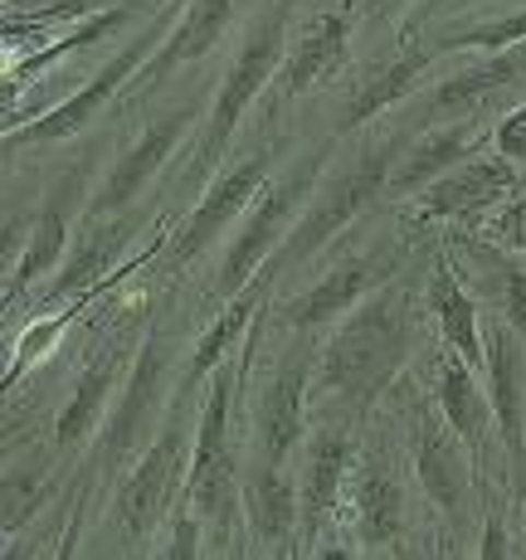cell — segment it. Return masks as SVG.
<instances>
[{
	"label": "cell",
	"instance_id": "obj_1",
	"mask_svg": "<svg viewBox=\"0 0 526 560\" xmlns=\"http://www.w3.org/2000/svg\"><path fill=\"white\" fill-rule=\"evenodd\" d=\"M424 317V293H414L410 283L390 278L385 288H375L366 303H356L341 322H331L327 341L317 347V371L313 390L327 415H371L381 405V395L395 390L410 347L420 337Z\"/></svg>",
	"mask_w": 526,
	"mask_h": 560
},
{
	"label": "cell",
	"instance_id": "obj_2",
	"mask_svg": "<svg viewBox=\"0 0 526 560\" xmlns=\"http://www.w3.org/2000/svg\"><path fill=\"white\" fill-rule=\"evenodd\" d=\"M293 15H297V0H268L259 15L249 20V30H244L239 49H234L230 69H224V79H220V89H214V103L206 107L196 147L186 152L180 176L171 180L180 196H200V190L210 186V171H220V161L234 147V137H239L249 107L264 98V89H273L278 69H283V54H288Z\"/></svg>",
	"mask_w": 526,
	"mask_h": 560
},
{
	"label": "cell",
	"instance_id": "obj_3",
	"mask_svg": "<svg viewBox=\"0 0 526 560\" xmlns=\"http://www.w3.org/2000/svg\"><path fill=\"white\" fill-rule=\"evenodd\" d=\"M171 381H180L176 375V347H171L166 312H152L147 327H142V347H137L132 365H127L122 390H117L103 429L89 444V458H83L79 478H73V492H69L73 516H83V502H89V492L98 488V482H107L117 468H127V463L147 448V439L156 434L161 409H166Z\"/></svg>",
	"mask_w": 526,
	"mask_h": 560
},
{
	"label": "cell",
	"instance_id": "obj_4",
	"mask_svg": "<svg viewBox=\"0 0 526 560\" xmlns=\"http://www.w3.org/2000/svg\"><path fill=\"white\" fill-rule=\"evenodd\" d=\"M395 156H400V132H385V137L361 142L341 166L322 171L313 200L303 205V214H297V224L288 230V240L278 244L273 258H268L278 283H283V278H297L322 249H331L347 230H356L361 214H366L371 205H381L390 196Z\"/></svg>",
	"mask_w": 526,
	"mask_h": 560
},
{
	"label": "cell",
	"instance_id": "obj_5",
	"mask_svg": "<svg viewBox=\"0 0 526 560\" xmlns=\"http://www.w3.org/2000/svg\"><path fill=\"white\" fill-rule=\"evenodd\" d=\"M337 137H327V147H317V152L297 156L293 166L283 171L278 180H268L259 190V200L244 210V220L234 224L230 244H224L220 264H214V283H210V303H230L239 288H249L254 278H259V268L268 258L278 254V244L288 240V230L297 224V214H303V205L313 200L322 171H327V152Z\"/></svg>",
	"mask_w": 526,
	"mask_h": 560
},
{
	"label": "cell",
	"instance_id": "obj_6",
	"mask_svg": "<svg viewBox=\"0 0 526 560\" xmlns=\"http://www.w3.org/2000/svg\"><path fill=\"white\" fill-rule=\"evenodd\" d=\"M190 400L196 395H180L171 415L156 424V434L147 439V448L132 458V472L122 478L113 498V522L122 546H142L171 516L176 498L186 492V468H190V444H196V424H190Z\"/></svg>",
	"mask_w": 526,
	"mask_h": 560
},
{
	"label": "cell",
	"instance_id": "obj_7",
	"mask_svg": "<svg viewBox=\"0 0 526 560\" xmlns=\"http://www.w3.org/2000/svg\"><path fill=\"white\" fill-rule=\"evenodd\" d=\"M176 20H180V0H166V5L152 15V25H147L142 35H132V45L117 49L79 93H69V98H63L59 107H49V113L25 117L20 127H10V132H5V152L15 156V152H25V147H54V142H69V137L89 132L93 117H98L113 98H122V93H127L132 73L161 49V39L171 35V25H176Z\"/></svg>",
	"mask_w": 526,
	"mask_h": 560
},
{
	"label": "cell",
	"instance_id": "obj_8",
	"mask_svg": "<svg viewBox=\"0 0 526 560\" xmlns=\"http://www.w3.org/2000/svg\"><path fill=\"white\" fill-rule=\"evenodd\" d=\"M410 468L429 508L448 522V541L468 536V522H474L482 502L478 463L464 439L454 434V424L444 419V409L420 400V395L410 400Z\"/></svg>",
	"mask_w": 526,
	"mask_h": 560
},
{
	"label": "cell",
	"instance_id": "obj_9",
	"mask_svg": "<svg viewBox=\"0 0 526 560\" xmlns=\"http://www.w3.org/2000/svg\"><path fill=\"white\" fill-rule=\"evenodd\" d=\"M405 254H410V240L405 234H385L375 244H361V249L337 254V264L322 278L303 288V293L283 298V303H268V312L278 317L283 331H317L341 322L356 303H366L375 288H385L390 278L405 273Z\"/></svg>",
	"mask_w": 526,
	"mask_h": 560
},
{
	"label": "cell",
	"instance_id": "obj_10",
	"mask_svg": "<svg viewBox=\"0 0 526 560\" xmlns=\"http://www.w3.org/2000/svg\"><path fill=\"white\" fill-rule=\"evenodd\" d=\"M200 122H206V93H196V98H186V103L166 107V113L147 117L142 132H137L122 152L107 161V171L98 176V186H93L89 210L83 214H89V220L132 214V205L147 196V186H152L171 161L186 156V142H190V132H196Z\"/></svg>",
	"mask_w": 526,
	"mask_h": 560
},
{
	"label": "cell",
	"instance_id": "obj_11",
	"mask_svg": "<svg viewBox=\"0 0 526 560\" xmlns=\"http://www.w3.org/2000/svg\"><path fill=\"white\" fill-rule=\"evenodd\" d=\"M283 147L288 142L254 147V152H244L234 166H224L220 176H214L210 186L200 190V200L190 205V214L176 224V230H171L166 258H161V273L180 278L200 254L210 249V244L224 240V230H234V224L244 220V210L259 200V190L268 186V176H273L278 152H283Z\"/></svg>",
	"mask_w": 526,
	"mask_h": 560
},
{
	"label": "cell",
	"instance_id": "obj_12",
	"mask_svg": "<svg viewBox=\"0 0 526 560\" xmlns=\"http://www.w3.org/2000/svg\"><path fill=\"white\" fill-rule=\"evenodd\" d=\"M89 196H93V156H79L59 180H54L49 200L39 205L35 214V230H30L25 249L20 258L5 268V307L15 312V303H25L35 293L39 278L54 273V264L69 258V244H73V224H83V210H89Z\"/></svg>",
	"mask_w": 526,
	"mask_h": 560
},
{
	"label": "cell",
	"instance_id": "obj_13",
	"mask_svg": "<svg viewBox=\"0 0 526 560\" xmlns=\"http://www.w3.org/2000/svg\"><path fill=\"white\" fill-rule=\"evenodd\" d=\"M512 83H526V45L502 49V54H478V59L458 63L454 73H444L439 83L420 89L410 103L400 107V137H414L424 127L458 122V117H478L482 103H492L498 93H507Z\"/></svg>",
	"mask_w": 526,
	"mask_h": 560
},
{
	"label": "cell",
	"instance_id": "obj_14",
	"mask_svg": "<svg viewBox=\"0 0 526 560\" xmlns=\"http://www.w3.org/2000/svg\"><path fill=\"white\" fill-rule=\"evenodd\" d=\"M317 347L313 331H293V347L268 371L259 405H254V454L268 463H288L307 439V390H313Z\"/></svg>",
	"mask_w": 526,
	"mask_h": 560
},
{
	"label": "cell",
	"instance_id": "obj_15",
	"mask_svg": "<svg viewBox=\"0 0 526 560\" xmlns=\"http://www.w3.org/2000/svg\"><path fill=\"white\" fill-rule=\"evenodd\" d=\"M351 522L361 551H405L410 546V492L400 454L390 444H361L351 478Z\"/></svg>",
	"mask_w": 526,
	"mask_h": 560
},
{
	"label": "cell",
	"instance_id": "obj_16",
	"mask_svg": "<svg viewBox=\"0 0 526 560\" xmlns=\"http://www.w3.org/2000/svg\"><path fill=\"white\" fill-rule=\"evenodd\" d=\"M517 190V166L507 156H482V147L474 156H464L458 166H448L439 180H429L420 196H410V230L424 224H468L478 214L498 210L502 200Z\"/></svg>",
	"mask_w": 526,
	"mask_h": 560
},
{
	"label": "cell",
	"instance_id": "obj_17",
	"mask_svg": "<svg viewBox=\"0 0 526 560\" xmlns=\"http://www.w3.org/2000/svg\"><path fill=\"white\" fill-rule=\"evenodd\" d=\"M482 381H488L492 415H498L502 458H507V472H512V498L522 508L526 502V337L498 312H492V327H488V371H482Z\"/></svg>",
	"mask_w": 526,
	"mask_h": 560
},
{
	"label": "cell",
	"instance_id": "obj_18",
	"mask_svg": "<svg viewBox=\"0 0 526 560\" xmlns=\"http://www.w3.org/2000/svg\"><path fill=\"white\" fill-rule=\"evenodd\" d=\"M356 439L341 419H322V429H307L297 448V512H303V551L322 546V526L331 522L347 488V472L356 468Z\"/></svg>",
	"mask_w": 526,
	"mask_h": 560
},
{
	"label": "cell",
	"instance_id": "obj_19",
	"mask_svg": "<svg viewBox=\"0 0 526 560\" xmlns=\"http://www.w3.org/2000/svg\"><path fill=\"white\" fill-rule=\"evenodd\" d=\"M444 59V54L434 49V39H400L385 59H375L361 69V79L351 83V98L341 107V122H337V142L351 132H361V127H371L381 113H400L405 103L420 93L424 73L434 69V63Z\"/></svg>",
	"mask_w": 526,
	"mask_h": 560
},
{
	"label": "cell",
	"instance_id": "obj_20",
	"mask_svg": "<svg viewBox=\"0 0 526 560\" xmlns=\"http://www.w3.org/2000/svg\"><path fill=\"white\" fill-rule=\"evenodd\" d=\"M137 347H142V337H113L98 357L73 375L69 400H63L59 419H54V458H69V454H79L83 444H93V434L103 429L117 390H122L127 365H132L127 357H132Z\"/></svg>",
	"mask_w": 526,
	"mask_h": 560
},
{
	"label": "cell",
	"instance_id": "obj_21",
	"mask_svg": "<svg viewBox=\"0 0 526 560\" xmlns=\"http://www.w3.org/2000/svg\"><path fill=\"white\" fill-rule=\"evenodd\" d=\"M429 381H434V390H429L434 405L444 409V419L454 424V434L464 439L468 454H474L478 478L492 482V448H498L502 439H498V415H492V395L482 390L478 371L458 357L454 347H439Z\"/></svg>",
	"mask_w": 526,
	"mask_h": 560
},
{
	"label": "cell",
	"instance_id": "obj_22",
	"mask_svg": "<svg viewBox=\"0 0 526 560\" xmlns=\"http://www.w3.org/2000/svg\"><path fill=\"white\" fill-rule=\"evenodd\" d=\"M234 5H239V0H186L180 20L171 25V35L161 39V49L142 63V69L132 73V83H127L122 98H127V103L152 98V93H156L176 69H186V63L206 59V54L220 45L224 35H230V25H234Z\"/></svg>",
	"mask_w": 526,
	"mask_h": 560
},
{
	"label": "cell",
	"instance_id": "obj_23",
	"mask_svg": "<svg viewBox=\"0 0 526 560\" xmlns=\"http://www.w3.org/2000/svg\"><path fill=\"white\" fill-rule=\"evenodd\" d=\"M351 63V15L347 10H322L293 35V45L283 54V69L273 79V98L293 103L303 93L331 83Z\"/></svg>",
	"mask_w": 526,
	"mask_h": 560
},
{
	"label": "cell",
	"instance_id": "obj_24",
	"mask_svg": "<svg viewBox=\"0 0 526 560\" xmlns=\"http://www.w3.org/2000/svg\"><path fill=\"white\" fill-rule=\"evenodd\" d=\"M424 312L434 317L444 347H454L474 371H488V351H482V298L464 283L454 249H439L429 258L424 273Z\"/></svg>",
	"mask_w": 526,
	"mask_h": 560
},
{
	"label": "cell",
	"instance_id": "obj_25",
	"mask_svg": "<svg viewBox=\"0 0 526 560\" xmlns=\"http://www.w3.org/2000/svg\"><path fill=\"white\" fill-rule=\"evenodd\" d=\"M244 526L254 546L273 556L303 551V512H297V482L283 478V463H268L254 454L244 468Z\"/></svg>",
	"mask_w": 526,
	"mask_h": 560
},
{
	"label": "cell",
	"instance_id": "obj_26",
	"mask_svg": "<svg viewBox=\"0 0 526 560\" xmlns=\"http://www.w3.org/2000/svg\"><path fill=\"white\" fill-rule=\"evenodd\" d=\"M278 288V278H273V268H259V278H254L249 288H239V293L230 298L220 312H214V322L206 331H200V341L190 347V357L186 365H180V381H176V390L180 395H196L200 385L210 381V371L220 365L224 357H234V351L244 347V331L254 327V317L268 307V293Z\"/></svg>",
	"mask_w": 526,
	"mask_h": 560
},
{
	"label": "cell",
	"instance_id": "obj_27",
	"mask_svg": "<svg viewBox=\"0 0 526 560\" xmlns=\"http://www.w3.org/2000/svg\"><path fill=\"white\" fill-rule=\"evenodd\" d=\"M127 234H132V214H113V220H89V214H83L79 234H73V244H69V258H63V268H59V283L49 288L45 307H54V303L63 307L83 293H107V288H113V258L127 244Z\"/></svg>",
	"mask_w": 526,
	"mask_h": 560
},
{
	"label": "cell",
	"instance_id": "obj_28",
	"mask_svg": "<svg viewBox=\"0 0 526 560\" xmlns=\"http://www.w3.org/2000/svg\"><path fill=\"white\" fill-rule=\"evenodd\" d=\"M478 142H482V117H458V122H439L405 137V152L395 156L390 171V196H420L429 180H439L448 166L474 156Z\"/></svg>",
	"mask_w": 526,
	"mask_h": 560
},
{
	"label": "cell",
	"instance_id": "obj_29",
	"mask_svg": "<svg viewBox=\"0 0 526 560\" xmlns=\"http://www.w3.org/2000/svg\"><path fill=\"white\" fill-rule=\"evenodd\" d=\"M161 5H166V0H122V5H113V10H103V15L83 20V25L63 30V35L54 39V45H39L35 54H25V59H10V63H5V107L15 103V93L25 89V83L35 79V73H45L49 63H63L69 54L98 45V39L117 35L122 25H132V15H142V10H161Z\"/></svg>",
	"mask_w": 526,
	"mask_h": 560
},
{
	"label": "cell",
	"instance_id": "obj_30",
	"mask_svg": "<svg viewBox=\"0 0 526 560\" xmlns=\"http://www.w3.org/2000/svg\"><path fill=\"white\" fill-rule=\"evenodd\" d=\"M98 298L103 293H83V298H73V303H63L59 312H39V317L30 322L25 331H20L15 351H10V361H5V390H15V381H25V375L35 371V365L63 341V331L79 322V312L89 307V303H98Z\"/></svg>",
	"mask_w": 526,
	"mask_h": 560
},
{
	"label": "cell",
	"instance_id": "obj_31",
	"mask_svg": "<svg viewBox=\"0 0 526 560\" xmlns=\"http://www.w3.org/2000/svg\"><path fill=\"white\" fill-rule=\"evenodd\" d=\"M526 45V10H512V15L482 20V25H458V30H439L434 49L439 54H502Z\"/></svg>",
	"mask_w": 526,
	"mask_h": 560
},
{
	"label": "cell",
	"instance_id": "obj_32",
	"mask_svg": "<svg viewBox=\"0 0 526 560\" xmlns=\"http://www.w3.org/2000/svg\"><path fill=\"white\" fill-rule=\"evenodd\" d=\"M488 244H498L507 254H526V196L498 205V214L488 224Z\"/></svg>",
	"mask_w": 526,
	"mask_h": 560
},
{
	"label": "cell",
	"instance_id": "obj_33",
	"mask_svg": "<svg viewBox=\"0 0 526 560\" xmlns=\"http://www.w3.org/2000/svg\"><path fill=\"white\" fill-rule=\"evenodd\" d=\"M492 152L507 156L512 166H526V103L512 107V113L492 127Z\"/></svg>",
	"mask_w": 526,
	"mask_h": 560
},
{
	"label": "cell",
	"instance_id": "obj_34",
	"mask_svg": "<svg viewBox=\"0 0 526 560\" xmlns=\"http://www.w3.org/2000/svg\"><path fill=\"white\" fill-rule=\"evenodd\" d=\"M444 5H448V0H420V5H414L410 15H405V25H400V39H414V35H420V25H424V20H434L439 10H444Z\"/></svg>",
	"mask_w": 526,
	"mask_h": 560
},
{
	"label": "cell",
	"instance_id": "obj_35",
	"mask_svg": "<svg viewBox=\"0 0 526 560\" xmlns=\"http://www.w3.org/2000/svg\"><path fill=\"white\" fill-rule=\"evenodd\" d=\"M395 10H405V0H361V20H366V25H381Z\"/></svg>",
	"mask_w": 526,
	"mask_h": 560
}]
</instances>
